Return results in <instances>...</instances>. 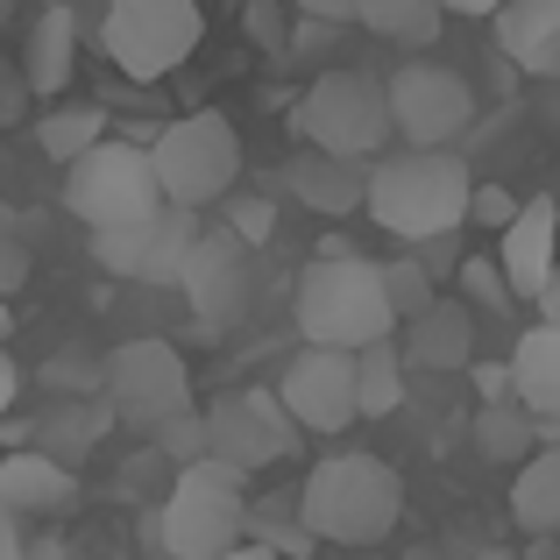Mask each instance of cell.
<instances>
[{
    "label": "cell",
    "mask_w": 560,
    "mask_h": 560,
    "mask_svg": "<svg viewBox=\"0 0 560 560\" xmlns=\"http://www.w3.org/2000/svg\"><path fill=\"white\" fill-rule=\"evenodd\" d=\"M476 206V178L454 150H397L370 164V220L397 242H440V234L468 228Z\"/></svg>",
    "instance_id": "cell-2"
},
{
    "label": "cell",
    "mask_w": 560,
    "mask_h": 560,
    "mask_svg": "<svg viewBox=\"0 0 560 560\" xmlns=\"http://www.w3.org/2000/svg\"><path fill=\"white\" fill-rule=\"evenodd\" d=\"M497 262H504V277H511V299L539 305V291H547L553 270H560V206L525 199V213L497 234Z\"/></svg>",
    "instance_id": "cell-15"
},
{
    "label": "cell",
    "mask_w": 560,
    "mask_h": 560,
    "mask_svg": "<svg viewBox=\"0 0 560 560\" xmlns=\"http://www.w3.org/2000/svg\"><path fill=\"white\" fill-rule=\"evenodd\" d=\"M539 327H560V270H553V284L539 291Z\"/></svg>",
    "instance_id": "cell-39"
},
{
    "label": "cell",
    "mask_w": 560,
    "mask_h": 560,
    "mask_svg": "<svg viewBox=\"0 0 560 560\" xmlns=\"http://www.w3.org/2000/svg\"><path fill=\"white\" fill-rule=\"evenodd\" d=\"M206 220L185 213V206H164L156 220H142V228H107L93 234V262L114 277H136V284H178L191 248H199Z\"/></svg>",
    "instance_id": "cell-12"
},
{
    "label": "cell",
    "mask_w": 560,
    "mask_h": 560,
    "mask_svg": "<svg viewBox=\"0 0 560 560\" xmlns=\"http://www.w3.org/2000/svg\"><path fill=\"white\" fill-rule=\"evenodd\" d=\"M497 50L511 65L533 71H560V0H511L497 14Z\"/></svg>",
    "instance_id": "cell-20"
},
{
    "label": "cell",
    "mask_w": 560,
    "mask_h": 560,
    "mask_svg": "<svg viewBox=\"0 0 560 560\" xmlns=\"http://www.w3.org/2000/svg\"><path fill=\"white\" fill-rule=\"evenodd\" d=\"M107 411L136 433H164L171 419H185L191 405V370L171 341H121L107 355Z\"/></svg>",
    "instance_id": "cell-9"
},
{
    "label": "cell",
    "mask_w": 560,
    "mask_h": 560,
    "mask_svg": "<svg viewBox=\"0 0 560 560\" xmlns=\"http://www.w3.org/2000/svg\"><path fill=\"white\" fill-rule=\"evenodd\" d=\"M22 107H28V79L0 65V128H8V121H22Z\"/></svg>",
    "instance_id": "cell-34"
},
{
    "label": "cell",
    "mask_w": 560,
    "mask_h": 560,
    "mask_svg": "<svg viewBox=\"0 0 560 560\" xmlns=\"http://www.w3.org/2000/svg\"><path fill=\"white\" fill-rule=\"evenodd\" d=\"M405 518V482L370 447H334L299 490V525L327 547H376Z\"/></svg>",
    "instance_id": "cell-1"
},
{
    "label": "cell",
    "mask_w": 560,
    "mask_h": 560,
    "mask_svg": "<svg viewBox=\"0 0 560 560\" xmlns=\"http://www.w3.org/2000/svg\"><path fill=\"white\" fill-rule=\"evenodd\" d=\"M511 518L525 539H560V447H539L511 476Z\"/></svg>",
    "instance_id": "cell-22"
},
{
    "label": "cell",
    "mask_w": 560,
    "mask_h": 560,
    "mask_svg": "<svg viewBox=\"0 0 560 560\" xmlns=\"http://www.w3.org/2000/svg\"><path fill=\"white\" fill-rule=\"evenodd\" d=\"M291 319H299L305 348H341V355H362V348H376V341H397L383 262H362V256H319L313 270L299 277Z\"/></svg>",
    "instance_id": "cell-3"
},
{
    "label": "cell",
    "mask_w": 560,
    "mask_h": 560,
    "mask_svg": "<svg viewBox=\"0 0 560 560\" xmlns=\"http://www.w3.org/2000/svg\"><path fill=\"white\" fill-rule=\"evenodd\" d=\"M511 376H518V405L533 419L560 425V327H533L511 348Z\"/></svg>",
    "instance_id": "cell-21"
},
{
    "label": "cell",
    "mask_w": 560,
    "mask_h": 560,
    "mask_svg": "<svg viewBox=\"0 0 560 560\" xmlns=\"http://www.w3.org/2000/svg\"><path fill=\"white\" fill-rule=\"evenodd\" d=\"M206 36L199 0H107V22H100V43L107 57L128 71V79H171Z\"/></svg>",
    "instance_id": "cell-8"
},
{
    "label": "cell",
    "mask_w": 560,
    "mask_h": 560,
    "mask_svg": "<svg viewBox=\"0 0 560 560\" xmlns=\"http://www.w3.org/2000/svg\"><path fill=\"white\" fill-rule=\"evenodd\" d=\"M228 234H242V242L256 248L262 234H270V199H242V191H234L228 199Z\"/></svg>",
    "instance_id": "cell-31"
},
{
    "label": "cell",
    "mask_w": 560,
    "mask_h": 560,
    "mask_svg": "<svg viewBox=\"0 0 560 560\" xmlns=\"http://www.w3.org/2000/svg\"><path fill=\"white\" fill-rule=\"evenodd\" d=\"M150 164H156V185H164V206L206 213L213 199H234L242 136H234L228 114H185V121H171L150 142Z\"/></svg>",
    "instance_id": "cell-5"
},
{
    "label": "cell",
    "mask_w": 560,
    "mask_h": 560,
    "mask_svg": "<svg viewBox=\"0 0 560 560\" xmlns=\"http://www.w3.org/2000/svg\"><path fill=\"white\" fill-rule=\"evenodd\" d=\"M28 560H71V553H65V539H36V547H28Z\"/></svg>",
    "instance_id": "cell-40"
},
{
    "label": "cell",
    "mask_w": 560,
    "mask_h": 560,
    "mask_svg": "<svg viewBox=\"0 0 560 560\" xmlns=\"http://www.w3.org/2000/svg\"><path fill=\"white\" fill-rule=\"evenodd\" d=\"M383 291H390V313H397V327H411V319H425L447 291L425 277V262L419 256H397V262H383Z\"/></svg>",
    "instance_id": "cell-27"
},
{
    "label": "cell",
    "mask_w": 560,
    "mask_h": 560,
    "mask_svg": "<svg viewBox=\"0 0 560 560\" xmlns=\"http://www.w3.org/2000/svg\"><path fill=\"white\" fill-rule=\"evenodd\" d=\"M355 397H362V419H390L405 405V348L376 341L355 355Z\"/></svg>",
    "instance_id": "cell-25"
},
{
    "label": "cell",
    "mask_w": 560,
    "mask_h": 560,
    "mask_svg": "<svg viewBox=\"0 0 560 560\" xmlns=\"http://www.w3.org/2000/svg\"><path fill=\"white\" fill-rule=\"evenodd\" d=\"M14 390H22V370H14V355L0 348V419L14 411Z\"/></svg>",
    "instance_id": "cell-36"
},
{
    "label": "cell",
    "mask_w": 560,
    "mask_h": 560,
    "mask_svg": "<svg viewBox=\"0 0 560 560\" xmlns=\"http://www.w3.org/2000/svg\"><path fill=\"white\" fill-rule=\"evenodd\" d=\"M511 0H447V14H482V22H497Z\"/></svg>",
    "instance_id": "cell-38"
},
{
    "label": "cell",
    "mask_w": 560,
    "mask_h": 560,
    "mask_svg": "<svg viewBox=\"0 0 560 560\" xmlns=\"http://www.w3.org/2000/svg\"><path fill=\"white\" fill-rule=\"evenodd\" d=\"M65 206L93 234L156 220L164 213V185H156L150 150H136V142H100L93 156H79V164L65 171Z\"/></svg>",
    "instance_id": "cell-6"
},
{
    "label": "cell",
    "mask_w": 560,
    "mask_h": 560,
    "mask_svg": "<svg viewBox=\"0 0 560 560\" xmlns=\"http://www.w3.org/2000/svg\"><path fill=\"white\" fill-rule=\"evenodd\" d=\"M71 57H79V14H71V0H50V8L36 14V28H28V50H22V79L36 100H57L71 79Z\"/></svg>",
    "instance_id": "cell-19"
},
{
    "label": "cell",
    "mask_w": 560,
    "mask_h": 560,
    "mask_svg": "<svg viewBox=\"0 0 560 560\" xmlns=\"http://www.w3.org/2000/svg\"><path fill=\"white\" fill-rule=\"evenodd\" d=\"M79 497V476H71L57 454L43 447H14L0 454V518H57V511Z\"/></svg>",
    "instance_id": "cell-16"
},
{
    "label": "cell",
    "mask_w": 560,
    "mask_h": 560,
    "mask_svg": "<svg viewBox=\"0 0 560 560\" xmlns=\"http://www.w3.org/2000/svg\"><path fill=\"white\" fill-rule=\"evenodd\" d=\"M476 560H511V553H504V547H490V553H476Z\"/></svg>",
    "instance_id": "cell-43"
},
{
    "label": "cell",
    "mask_w": 560,
    "mask_h": 560,
    "mask_svg": "<svg viewBox=\"0 0 560 560\" xmlns=\"http://www.w3.org/2000/svg\"><path fill=\"white\" fill-rule=\"evenodd\" d=\"M355 22L383 43H405V50H425L447 22V0H362Z\"/></svg>",
    "instance_id": "cell-23"
},
{
    "label": "cell",
    "mask_w": 560,
    "mask_h": 560,
    "mask_svg": "<svg viewBox=\"0 0 560 560\" xmlns=\"http://www.w3.org/2000/svg\"><path fill=\"white\" fill-rule=\"evenodd\" d=\"M518 213H525V199H511L504 185H476V206H468V220H476V228H497V234H504Z\"/></svg>",
    "instance_id": "cell-30"
},
{
    "label": "cell",
    "mask_w": 560,
    "mask_h": 560,
    "mask_svg": "<svg viewBox=\"0 0 560 560\" xmlns=\"http://www.w3.org/2000/svg\"><path fill=\"white\" fill-rule=\"evenodd\" d=\"M8 334H14V313H8V305H0V348H8Z\"/></svg>",
    "instance_id": "cell-42"
},
{
    "label": "cell",
    "mask_w": 560,
    "mask_h": 560,
    "mask_svg": "<svg viewBox=\"0 0 560 560\" xmlns=\"http://www.w3.org/2000/svg\"><path fill=\"white\" fill-rule=\"evenodd\" d=\"M22 284H28V248H22V234L0 228V305H8Z\"/></svg>",
    "instance_id": "cell-32"
},
{
    "label": "cell",
    "mask_w": 560,
    "mask_h": 560,
    "mask_svg": "<svg viewBox=\"0 0 560 560\" xmlns=\"http://www.w3.org/2000/svg\"><path fill=\"white\" fill-rule=\"evenodd\" d=\"M156 447L178 462V476H185V468H206V462H213V440H206V411H185V419H171L164 433H156Z\"/></svg>",
    "instance_id": "cell-28"
},
{
    "label": "cell",
    "mask_w": 560,
    "mask_h": 560,
    "mask_svg": "<svg viewBox=\"0 0 560 560\" xmlns=\"http://www.w3.org/2000/svg\"><path fill=\"white\" fill-rule=\"evenodd\" d=\"M462 291H468V305H482V313H511V277H504L497 256H468L462 262Z\"/></svg>",
    "instance_id": "cell-29"
},
{
    "label": "cell",
    "mask_w": 560,
    "mask_h": 560,
    "mask_svg": "<svg viewBox=\"0 0 560 560\" xmlns=\"http://www.w3.org/2000/svg\"><path fill=\"white\" fill-rule=\"evenodd\" d=\"M0 560H28V539H22L14 518H0Z\"/></svg>",
    "instance_id": "cell-37"
},
{
    "label": "cell",
    "mask_w": 560,
    "mask_h": 560,
    "mask_svg": "<svg viewBox=\"0 0 560 560\" xmlns=\"http://www.w3.org/2000/svg\"><path fill=\"white\" fill-rule=\"evenodd\" d=\"M220 560H284V553H270V547H234V553H220Z\"/></svg>",
    "instance_id": "cell-41"
},
{
    "label": "cell",
    "mask_w": 560,
    "mask_h": 560,
    "mask_svg": "<svg viewBox=\"0 0 560 560\" xmlns=\"http://www.w3.org/2000/svg\"><path fill=\"white\" fill-rule=\"evenodd\" d=\"M397 348H405V370H433V376L468 370V355H476V313H468V299L447 291L425 319H411Z\"/></svg>",
    "instance_id": "cell-17"
},
{
    "label": "cell",
    "mask_w": 560,
    "mask_h": 560,
    "mask_svg": "<svg viewBox=\"0 0 560 560\" xmlns=\"http://www.w3.org/2000/svg\"><path fill=\"white\" fill-rule=\"evenodd\" d=\"M206 440H213V462L220 476H256V468L284 462L299 447V425L291 411L277 405V390H234L220 405H206Z\"/></svg>",
    "instance_id": "cell-11"
},
{
    "label": "cell",
    "mask_w": 560,
    "mask_h": 560,
    "mask_svg": "<svg viewBox=\"0 0 560 560\" xmlns=\"http://www.w3.org/2000/svg\"><path fill=\"white\" fill-rule=\"evenodd\" d=\"M476 454H482V462H497V468H511V462L525 468L539 454L533 411H525V405H476Z\"/></svg>",
    "instance_id": "cell-24"
},
{
    "label": "cell",
    "mask_w": 560,
    "mask_h": 560,
    "mask_svg": "<svg viewBox=\"0 0 560 560\" xmlns=\"http://www.w3.org/2000/svg\"><path fill=\"white\" fill-rule=\"evenodd\" d=\"M291 199L327 213V220L370 213V164H348V156H327V150H299L291 156Z\"/></svg>",
    "instance_id": "cell-18"
},
{
    "label": "cell",
    "mask_w": 560,
    "mask_h": 560,
    "mask_svg": "<svg viewBox=\"0 0 560 560\" xmlns=\"http://www.w3.org/2000/svg\"><path fill=\"white\" fill-rule=\"evenodd\" d=\"M383 93H390V121L405 136V150H454L476 121V93L447 65H397L383 79Z\"/></svg>",
    "instance_id": "cell-10"
},
{
    "label": "cell",
    "mask_w": 560,
    "mask_h": 560,
    "mask_svg": "<svg viewBox=\"0 0 560 560\" xmlns=\"http://www.w3.org/2000/svg\"><path fill=\"white\" fill-rule=\"evenodd\" d=\"M299 136L305 150H327V156H348V164H383V142L397 136L390 121V93L370 71H319L299 100Z\"/></svg>",
    "instance_id": "cell-4"
},
{
    "label": "cell",
    "mask_w": 560,
    "mask_h": 560,
    "mask_svg": "<svg viewBox=\"0 0 560 560\" xmlns=\"http://www.w3.org/2000/svg\"><path fill=\"white\" fill-rule=\"evenodd\" d=\"M476 397H482V405H518V376H511V362H476Z\"/></svg>",
    "instance_id": "cell-33"
},
{
    "label": "cell",
    "mask_w": 560,
    "mask_h": 560,
    "mask_svg": "<svg viewBox=\"0 0 560 560\" xmlns=\"http://www.w3.org/2000/svg\"><path fill=\"white\" fill-rule=\"evenodd\" d=\"M100 121H107L100 107H50V114L36 121V142H43V156L71 171L79 156H93L100 142H107V136H100Z\"/></svg>",
    "instance_id": "cell-26"
},
{
    "label": "cell",
    "mask_w": 560,
    "mask_h": 560,
    "mask_svg": "<svg viewBox=\"0 0 560 560\" xmlns=\"http://www.w3.org/2000/svg\"><path fill=\"white\" fill-rule=\"evenodd\" d=\"M8 14H14V0H0V22H8Z\"/></svg>",
    "instance_id": "cell-44"
},
{
    "label": "cell",
    "mask_w": 560,
    "mask_h": 560,
    "mask_svg": "<svg viewBox=\"0 0 560 560\" xmlns=\"http://www.w3.org/2000/svg\"><path fill=\"white\" fill-rule=\"evenodd\" d=\"M305 14H313V22H355V8L362 0H299Z\"/></svg>",
    "instance_id": "cell-35"
},
{
    "label": "cell",
    "mask_w": 560,
    "mask_h": 560,
    "mask_svg": "<svg viewBox=\"0 0 560 560\" xmlns=\"http://www.w3.org/2000/svg\"><path fill=\"white\" fill-rule=\"evenodd\" d=\"M248 504H242V482L220 476V468H185L171 482L164 511H156V547L171 560H220L234 547H248Z\"/></svg>",
    "instance_id": "cell-7"
},
{
    "label": "cell",
    "mask_w": 560,
    "mask_h": 560,
    "mask_svg": "<svg viewBox=\"0 0 560 560\" xmlns=\"http://www.w3.org/2000/svg\"><path fill=\"white\" fill-rule=\"evenodd\" d=\"M277 405L291 411L299 433H348L362 419V397H355V355L341 348H299L277 376Z\"/></svg>",
    "instance_id": "cell-13"
},
{
    "label": "cell",
    "mask_w": 560,
    "mask_h": 560,
    "mask_svg": "<svg viewBox=\"0 0 560 560\" xmlns=\"http://www.w3.org/2000/svg\"><path fill=\"white\" fill-rule=\"evenodd\" d=\"M178 291L191 299V313H199L206 327L234 319L248 305V242L228 234V228H220V234L206 228L199 248H191V262H185V277H178Z\"/></svg>",
    "instance_id": "cell-14"
}]
</instances>
